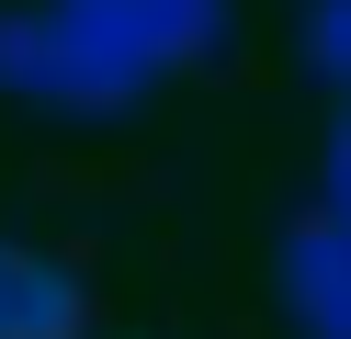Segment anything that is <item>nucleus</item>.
Here are the masks:
<instances>
[{
  "label": "nucleus",
  "mask_w": 351,
  "mask_h": 339,
  "mask_svg": "<svg viewBox=\"0 0 351 339\" xmlns=\"http://www.w3.org/2000/svg\"><path fill=\"white\" fill-rule=\"evenodd\" d=\"M295 57H306V79H317L328 102H351V0H306Z\"/></svg>",
  "instance_id": "39448f33"
},
{
  "label": "nucleus",
  "mask_w": 351,
  "mask_h": 339,
  "mask_svg": "<svg viewBox=\"0 0 351 339\" xmlns=\"http://www.w3.org/2000/svg\"><path fill=\"white\" fill-rule=\"evenodd\" d=\"M317 203L351 226V102H340V125H328V158H317Z\"/></svg>",
  "instance_id": "423d86ee"
},
{
  "label": "nucleus",
  "mask_w": 351,
  "mask_h": 339,
  "mask_svg": "<svg viewBox=\"0 0 351 339\" xmlns=\"http://www.w3.org/2000/svg\"><path fill=\"white\" fill-rule=\"evenodd\" d=\"M69 12L91 23L102 45H125L147 79H170V68H204L215 45H227V0H69Z\"/></svg>",
  "instance_id": "7ed1b4c3"
},
{
  "label": "nucleus",
  "mask_w": 351,
  "mask_h": 339,
  "mask_svg": "<svg viewBox=\"0 0 351 339\" xmlns=\"http://www.w3.org/2000/svg\"><path fill=\"white\" fill-rule=\"evenodd\" d=\"M272 283H283L295 339H351V226L328 215V203H306L272 238Z\"/></svg>",
  "instance_id": "f03ea898"
},
{
  "label": "nucleus",
  "mask_w": 351,
  "mask_h": 339,
  "mask_svg": "<svg viewBox=\"0 0 351 339\" xmlns=\"http://www.w3.org/2000/svg\"><path fill=\"white\" fill-rule=\"evenodd\" d=\"M91 328V294H80V271L34 260V249L0 238V339H80Z\"/></svg>",
  "instance_id": "20e7f679"
},
{
  "label": "nucleus",
  "mask_w": 351,
  "mask_h": 339,
  "mask_svg": "<svg viewBox=\"0 0 351 339\" xmlns=\"http://www.w3.org/2000/svg\"><path fill=\"white\" fill-rule=\"evenodd\" d=\"M0 90L34 113H91L102 125V113H136L159 79L125 45H102L69 0H34V12H0Z\"/></svg>",
  "instance_id": "f257e3e1"
}]
</instances>
